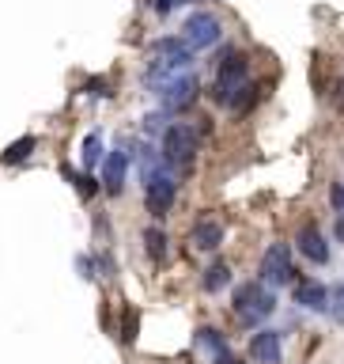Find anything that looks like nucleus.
<instances>
[{
	"mask_svg": "<svg viewBox=\"0 0 344 364\" xmlns=\"http://www.w3.org/2000/svg\"><path fill=\"white\" fill-rule=\"evenodd\" d=\"M295 304L306 307V311H326L329 307V289L322 281H299L295 284Z\"/></svg>",
	"mask_w": 344,
	"mask_h": 364,
	"instance_id": "nucleus-11",
	"label": "nucleus"
},
{
	"mask_svg": "<svg viewBox=\"0 0 344 364\" xmlns=\"http://www.w3.org/2000/svg\"><path fill=\"white\" fill-rule=\"evenodd\" d=\"M61 171H65V178L72 182V186H76L79 193H84V198H95V193H99V186H95V178H87V175H76L72 167H61Z\"/></svg>",
	"mask_w": 344,
	"mask_h": 364,
	"instance_id": "nucleus-19",
	"label": "nucleus"
},
{
	"mask_svg": "<svg viewBox=\"0 0 344 364\" xmlns=\"http://www.w3.org/2000/svg\"><path fill=\"white\" fill-rule=\"evenodd\" d=\"M329 315L337 318V323H344V281L337 284V289H329V307H326Z\"/></svg>",
	"mask_w": 344,
	"mask_h": 364,
	"instance_id": "nucleus-20",
	"label": "nucleus"
},
{
	"mask_svg": "<svg viewBox=\"0 0 344 364\" xmlns=\"http://www.w3.org/2000/svg\"><path fill=\"white\" fill-rule=\"evenodd\" d=\"M136 326H140V315H136L133 307H125V311H121V341H125V346H133V341H136Z\"/></svg>",
	"mask_w": 344,
	"mask_h": 364,
	"instance_id": "nucleus-18",
	"label": "nucleus"
},
{
	"mask_svg": "<svg viewBox=\"0 0 344 364\" xmlns=\"http://www.w3.org/2000/svg\"><path fill=\"white\" fill-rule=\"evenodd\" d=\"M189 65H193V46L186 38H155L152 42V61H148V73H144V84L155 91L159 84L182 76Z\"/></svg>",
	"mask_w": 344,
	"mask_h": 364,
	"instance_id": "nucleus-2",
	"label": "nucleus"
},
{
	"mask_svg": "<svg viewBox=\"0 0 344 364\" xmlns=\"http://www.w3.org/2000/svg\"><path fill=\"white\" fill-rule=\"evenodd\" d=\"M193 346H197V349H209V353H216V357H220V353H227V338L220 334V330H212V326H201L197 334H193Z\"/></svg>",
	"mask_w": 344,
	"mask_h": 364,
	"instance_id": "nucleus-14",
	"label": "nucleus"
},
{
	"mask_svg": "<svg viewBox=\"0 0 344 364\" xmlns=\"http://www.w3.org/2000/svg\"><path fill=\"white\" fill-rule=\"evenodd\" d=\"M329 201H333V209L344 216V182H333V190H329Z\"/></svg>",
	"mask_w": 344,
	"mask_h": 364,
	"instance_id": "nucleus-22",
	"label": "nucleus"
},
{
	"mask_svg": "<svg viewBox=\"0 0 344 364\" xmlns=\"http://www.w3.org/2000/svg\"><path fill=\"white\" fill-rule=\"evenodd\" d=\"M261 281L269 289H280V284L295 281V266H292V247L288 243H272L265 255H261Z\"/></svg>",
	"mask_w": 344,
	"mask_h": 364,
	"instance_id": "nucleus-5",
	"label": "nucleus"
},
{
	"mask_svg": "<svg viewBox=\"0 0 344 364\" xmlns=\"http://www.w3.org/2000/svg\"><path fill=\"white\" fill-rule=\"evenodd\" d=\"M295 243H299V255L311 258L314 266H326V262H329V243H326V235L318 232L314 224H303L299 235H295Z\"/></svg>",
	"mask_w": 344,
	"mask_h": 364,
	"instance_id": "nucleus-9",
	"label": "nucleus"
},
{
	"mask_svg": "<svg viewBox=\"0 0 344 364\" xmlns=\"http://www.w3.org/2000/svg\"><path fill=\"white\" fill-rule=\"evenodd\" d=\"M34 144H38L34 136H19L16 144H8V148H4V164H23V159L34 152Z\"/></svg>",
	"mask_w": 344,
	"mask_h": 364,
	"instance_id": "nucleus-17",
	"label": "nucleus"
},
{
	"mask_svg": "<svg viewBox=\"0 0 344 364\" xmlns=\"http://www.w3.org/2000/svg\"><path fill=\"white\" fill-rule=\"evenodd\" d=\"M250 357L257 364H280V334L277 330H257L250 338Z\"/></svg>",
	"mask_w": 344,
	"mask_h": 364,
	"instance_id": "nucleus-10",
	"label": "nucleus"
},
{
	"mask_svg": "<svg viewBox=\"0 0 344 364\" xmlns=\"http://www.w3.org/2000/svg\"><path fill=\"white\" fill-rule=\"evenodd\" d=\"M197 91H201V87H197V76L182 73V76H174V80H167V84H159V87H155V95H159V102H163V110H167V114H178V110L193 107Z\"/></svg>",
	"mask_w": 344,
	"mask_h": 364,
	"instance_id": "nucleus-7",
	"label": "nucleus"
},
{
	"mask_svg": "<svg viewBox=\"0 0 344 364\" xmlns=\"http://www.w3.org/2000/svg\"><path fill=\"white\" fill-rule=\"evenodd\" d=\"M212 99L220 102V107L235 110V114H243V110H250V107H254V99H257V87L250 84V61H246V53H238V50H227V53L220 57V65H216Z\"/></svg>",
	"mask_w": 344,
	"mask_h": 364,
	"instance_id": "nucleus-1",
	"label": "nucleus"
},
{
	"mask_svg": "<svg viewBox=\"0 0 344 364\" xmlns=\"http://www.w3.org/2000/svg\"><path fill=\"white\" fill-rule=\"evenodd\" d=\"M231 307H235L238 323L257 326V323H265V318L277 311V296H272V289L265 281H246V284H238V289H235Z\"/></svg>",
	"mask_w": 344,
	"mask_h": 364,
	"instance_id": "nucleus-3",
	"label": "nucleus"
},
{
	"mask_svg": "<svg viewBox=\"0 0 344 364\" xmlns=\"http://www.w3.org/2000/svg\"><path fill=\"white\" fill-rule=\"evenodd\" d=\"M163 159L174 171H189L193 159H197V133L186 122H174L163 129Z\"/></svg>",
	"mask_w": 344,
	"mask_h": 364,
	"instance_id": "nucleus-4",
	"label": "nucleus"
},
{
	"mask_svg": "<svg viewBox=\"0 0 344 364\" xmlns=\"http://www.w3.org/2000/svg\"><path fill=\"white\" fill-rule=\"evenodd\" d=\"M189 243L197 247V250H216V247L223 243V224L204 216V220H197V224L189 228Z\"/></svg>",
	"mask_w": 344,
	"mask_h": 364,
	"instance_id": "nucleus-12",
	"label": "nucleus"
},
{
	"mask_svg": "<svg viewBox=\"0 0 344 364\" xmlns=\"http://www.w3.org/2000/svg\"><path fill=\"white\" fill-rule=\"evenodd\" d=\"M212 364H243V360H238V357H231V353H220V357H216Z\"/></svg>",
	"mask_w": 344,
	"mask_h": 364,
	"instance_id": "nucleus-24",
	"label": "nucleus"
},
{
	"mask_svg": "<svg viewBox=\"0 0 344 364\" xmlns=\"http://www.w3.org/2000/svg\"><path fill=\"white\" fill-rule=\"evenodd\" d=\"M144 243H148V258L159 266V262L167 258V232H163V228H148V232H144Z\"/></svg>",
	"mask_w": 344,
	"mask_h": 364,
	"instance_id": "nucleus-15",
	"label": "nucleus"
},
{
	"mask_svg": "<svg viewBox=\"0 0 344 364\" xmlns=\"http://www.w3.org/2000/svg\"><path fill=\"white\" fill-rule=\"evenodd\" d=\"M178 4H189V0H178Z\"/></svg>",
	"mask_w": 344,
	"mask_h": 364,
	"instance_id": "nucleus-26",
	"label": "nucleus"
},
{
	"mask_svg": "<svg viewBox=\"0 0 344 364\" xmlns=\"http://www.w3.org/2000/svg\"><path fill=\"white\" fill-rule=\"evenodd\" d=\"M102 159H106L102 156V133L95 129V133L84 136V167H99Z\"/></svg>",
	"mask_w": 344,
	"mask_h": 364,
	"instance_id": "nucleus-16",
	"label": "nucleus"
},
{
	"mask_svg": "<svg viewBox=\"0 0 344 364\" xmlns=\"http://www.w3.org/2000/svg\"><path fill=\"white\" fill-rule=\"evenodd\" d=\"M174 8H178V0H152V11H155V16H170Z\"/></svg>",
	"mask_w": 344,
	"mask_h": 364,
	"instance_id": "nucleus-23",
	"label": "nucleus"
},
{
	"mask_svg": "<svg viewBox=\"0 0 344 364\" xmlns=\"http://www.w3.org/2000/svg\"><path fill=\"white\" fill-rule=\"evenodd\" d=\"M201 284H204V292H223L227 284H231V266H227V262H212V266L204 269Z\"/></svg>",
	"mask_w": 344,
	"mask_h": 364,
	"instance_id": "nucleus-13",
	"label": "nucleus"
},
{
	"mask_svg": "<svg viewBox=\"0 0 344 364\" xmlns=\"http://www.w3.org/2000/svg\"><path fill=\"white\" fill-rule=\"evenodd\" d=\"M110 87H113L110 80H87V95H102V99H110V95H113Z\"/></svg>",
	"mask_w": 344,
	"mask_h": 364,
	"instance_id": "nucleus-21",
	"label": "nucleus"
},
{
	"mask_svg": "<svg viewBox=\"0 0 344 364\" xmlns=\"http://www.w3.org/2000/svg\"><path fill=\"white\" fill-rule=\"evenodd\" d=\"M129 148L118 144L113 152H106V159H102V190L106 193H121L125 190V178H129Z\"/></svg>",
	"mask_w": 344,
	"mask_h": 364,
	"instance_id": "nucleus-8",
	"label": "nucleus"
},
{
	"mask_svg": "<svg viewBox=\"0 0 344 364\" xmlns=\"http://www.w3.org/2000/svg\"><path fill=\"white\" fill-rule=\"evenodd\" d=\"M333 235H337V243H344V216L337 220V228H333Z\"/></svg>",
	"mask_w": 344,
	"mask_h": 364,
	"instance_id": "nucleus-25",
	"label": "nucleus"
},
{
	"mask_svg": "<svg viewBox=\"0 0 344 364\" xmlns=\"http://www.w3.org/2000/svg\"><path fill=\"white\" fill-rule=\"evenodd\" d=\"M182 38H186L193 50H212L216 42L223 38V23L212 16V11H193L182 27Z\"/></svg>",
	"mask_w": 344,
	"mask_h": 364,
	"instance_id": "nucleus-6",
	"label": "nucleus"
}]
</instances>
